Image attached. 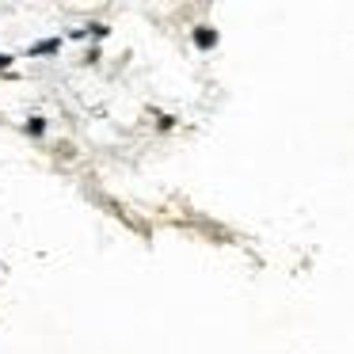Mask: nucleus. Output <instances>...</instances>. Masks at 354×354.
I'll return each instance as SVG.
<instances>
[{
	"label": "nucleus",
	"instance_id": "nucleus-1",
	"mask_svg": "<svg viewBox=\"0 0 354 354\" xmlns=\"http://www.w3.org/2000/svg\"><path fill=\"white\" fill-rule=\"evenodd\" d=\"M209 42H214V35H209V27H202V31H198V46H209Z\"/></svg>",
	"mask_w": 354,
	"mask_h": 354
}]
</instances>
